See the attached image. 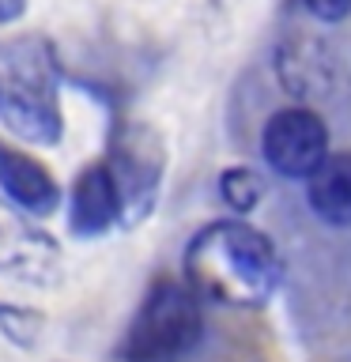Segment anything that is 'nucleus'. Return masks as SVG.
Masks as SVG:
<instances>
[{"label": "nucleus", "instance_id": "nucleus-1", "mask_svg": "<svg viewBox=\"0 0 351 362\" xmlns=\"http://www.w3.org/2000/svg\"><path fill=\"white\" fill-rule=\"evenodd\" d=\"M185 283L197 298L231 305V310H257L268 305L283 287V257L265 230L249 219H215L192 234L181 257Z\"/></svg>", "mask_w": 351, "mask_h": 362}, {"label": "nucleus", "instance_id": "nucleus-2", "mask_svg": "<svg viewBox=\"0 0 351 362\" xmlns=\"http://www.w3.org/2000/svg\"><path fill=\"white\" fill-rule=\"evenodd\" d=\"M61 61L45 34L0 38V124L23 144L53 147L64 136Z\"/></svg>", "mask_w": 351, "mask_h": 362}, {"label": "nucleus", "instance_id": "nucleus-3", "mask_svg": "<svg viewBox=\"0 0 351 362\" xmlns=\"http://www.w3.org/2000/svg\"><path fill=\"white\" fill-rule=\"evenodd\" d=\"M204 317L189 287L163 279L147 291L117 347L121 362H178L200 344Z\"/></svg>", "mask_w": 351, "mask_h": 362}, {"label": "nucleus", "instance_id": "nucleus-4", "mask_svg": "<svg viewBox=\"0 0 351 362\" xmlns=\"http://www.w3.org/2000/svg\"><path fill=\"white\" fill-rule=\"evenodd\" d=\"M102 166L110 170L113 185H117L121 223L140 226L155 211L159 189H163V136L144 121H117L110 132V158Z\"/></svg>", "mask_w": 351, "mask_h": 362}, {"label": "nucleus", "instance_id": "nucleus-5", "mask_svg": "<svg viewBox=\"0 0 351 362\" xmlns=\"http://www.w3.org/2000/svg\"><path fill=\"white\" fill-rule=\"evenodd\" d=\"M0 276L27 287H57L64 279L61 242L4 197H0Z\"/></svg>", "mask_w": 351, "mask_h": 362}, {"label": "nucleus", "instance_id": "nucleus-6", "mask_svg": "<svg viewBox=\"0 0 351 362\" xmlns=\"http://www.w3.org/2000/svg\"><path fill=\"white\" fill-rule=\"evenodd\" d=\"M260 151L265 163L276 170L280 177H310L321 158L328 155V129L313 110L291 106L272 113L265 132H260Z\"/></svg>", "mask_w": 351, "mask_h": 362}, {"label": "nucleus", "instance_id": "nucleus-7", "mask_svg": "<svg viewBox=\"0 0 351 362\" xmlns=\"http://www.w3.org/2000/svg\"><path fill=\"white\" fill-rule=\"evenodd\" d=\"M0 189H4V200H11L16 208L34 215V219L53 215L61 208V185H57V177L34 155L4 147V144H0Z\"/></svg>", "mask_w": 351, "mask_h": 362}, {"label": "nucleus", "instance_id": "nucleus-8", "mask_svg": "<svg viewBox=\"0 0 351 362\" xmlns=\"http://www.w3.org/2000/svg\"><path fill=\"white\" fill-rule=\"evenodd\" d=\"M113 223H121V200L117 185H113L106 166H87L72 185V200H68V230L72 238H98L106 234Z\"/></svg>", "mask_w": 351, "mask_h": 362}, {"label": "nucleus", "instance_id": "nucleus-9", "mask_svg": "<svg viewBox=\"0 0 351 362\" xmlns=\"http://www.w3.org/2000/svg\"><path fill=\"white\" fill-rule=\"evenodd\" d=\"M306 181V200L317 219L328 226H351V155H325Z\"/></svg>", "mask_w": 351, "mask_h": 362}, {"label": "nucleus", "instance_id": "nucleus-10", "mask_svg": "<svg viewBox=\"0 0 351 362\" xmlns=\"http://www.w3.org/2000/svg\"><path fill=\"white\" fill-rule=\"evenodd\" d=\"M265 192H268L265 177L249 166H226L219 174V197H223L226 208L238 211V215L257 211V204L265 200Z\"/></svg>", "mask_w": 351, "mask_h": 362}, {"label": "nucleus", "instance_id": "nucleus-11", "mask_svg": "<svg viewBox=\"0 0 351 362\" xmlns=\"http://www.w3.org/2000/svg\"><path fill=\"white\" fill-rule=\"evenodd\" d=\"M42 325L45 317L27 310V305H16V302H0V332L4 339H11L16 347H34L42 339Z\"/></svg>", "mask_w": 351, "mask_h": 362}, {"label": "nucleus", "instance_id": "nucleus-12", "mask_svg": "<svg viewBox=\"0 0 351 362\" xmlns=\"http://www.w3.org/2000/svg\"><path fill=\"white\" fill-rule=\"evenodd\" d=\"M306 11L321 23H340L351 16V0H302Z\"/></svg>", "mask_w": 351, "mask_h": 362}, {"label": "nucleus", "instance_id": "nucleus-13", "mask_svg": "<svg viewBox=\"0 0 351 362\" xmlns=\"http://www.w3.org/2000/svg\"><path fill=\"white\" fill-rule=\"evenodd\" d=\"M23 11H27V0H0V27H11V23H19Z\"/></svg>", "mask_w": 351, "mask_h": 362}]
</instances>
